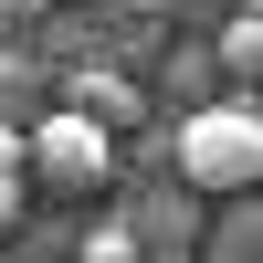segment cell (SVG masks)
Returning <instances> with one entry per match:
<instances>
[{"label":"cell","mask_w":263,"mask_h":263,"mask_svg":"<svg viewBox=\"0 0 263 263\" xmlns=\"http://www.w3.org/2000/svg\"><path fill=\"white\" fill-rule=\"evenodd\" d=\"M21 179L84 200V190L116 179V137H105L95 116H74V105H42V116H21Z\"/></svg>","instance_id":"cell-2"},{"label":"cell","mask_w":263,"mask_h":263,"mask_svg":"<svg viewBox=\"0 0 263 263\" xmlns=\"http://www.w3.org/2000/svg\"><path fill=\"white\" fill-rule=\"evenodd\" d=\"M21 232V168H0V242Z\"/></svg>","instance_id":"cell-8"},{"label":"cell","mask_w":263,"mask_h":263,"mask_svg":"<svg viewBox=\"0 0 263 263\" xmlns=\"http://www.w3.org/2000/svg\"><path fill=\"white\" fill-rule=\"evenodd\" d=\"M147 11H179V0H147Z\"/></svg>","instance_id":"cell-10"},{"label":"cell","mask_w":263,"mask_h":263,"mask_svg":"<svg viewBox=\"0 0 263 263\" xmlns=\"http://www.w3.org/2000/svg\"><path fill=\"white\" fill-rule=\"evenodd\" d=\"M211 63H221V74H242V95L263 84V11H253V0H242L232 21H221V42H211Z\"/></svg>","instance_id":"cell-4"},{"label":"cell","mask_w":263,"mask_h":263,"mask_svg":"<svg viewBox=\"0 0 263 263\" xmlns=\"http://www.w3.org/2000/svg\"><path fill=\"white\" fill-rule=\"evenodd\" d=\"M211 74H221V63H211V42H179V53L158 63V95H168V105H179V116H190V105L211 95Z\"/></svg>","instance_id":"cell-5"},{"label":"cell","mask_w":263,"mask_h":263,"mask_svg":"<svg viewBox=\"0 0 263 263\" xmlns=\"http://www.w3.org/2000/svg\"><path fill=\"white\" fill-rule=\"evenodd\" d=\"M42 11H53V0H0V32H32Z\"/></svg>","instance_id":"cell-9"},{"label":"cell","mask_w":263,"mask_h":263,"mask_svg":"<svg viewBox=\"0 0 263 263\" xmlns=\"http://www.w3.org/2000/svg\"><path fill=\"white\" fill-rule=\"evenodd\" d=\"M84 263H137V232H126V221H116V232H95V242H84Z\"/></svg>","instance_id":"cell-7"},{"label":"cell","mask_w":263,"mask_h":263,"mask_svg":"<svg viewBox=\"0 0 263 263\" xmlns=\"http://www.w3.org/2000/svg\"><path fill=\"white\" fill-rule=\"evenodd\" d=\"M168 168L200 200H263V95H200L168 126Z\"/></svg>","instance_id":"cell-1"},{"label":"cell","mask_w":263,"mask_h":263,"mask_svg":"<svg viewBox=\"0 0 263 263\" xmlns=\"http://www.w3.org/2000/svg\"><path fill=\"white\" fill-rule=\"evenodd\" d=\"M53 105H74V116H95L105 137H137V116H147V95L116 74V63H63V95Z\"/></svg>","instance_id":"cell-3"},{"label":"cell","mask_w":263,"mask_h":263,"mask_svg":"<svg viewBox=\"0 0 263 263\" xmlns=\"http://www.w3.org/2000/svg\"><path fill=\"white\" fill-rule=\"evenodd\" d=\"M253 11H263V0H253Z\"/></svg>","instance_id":"cell-11"},{"label":"cell","mask_w":263,"mask_h":263,"mask_svg":"<svg viewBox=\"0 0 263 263\" xmlns=\"http://www.w3.org/2000/svg\"><path fill=\"white\" fill-rule=\"evenodd\" d=\"M32 105H42V63H32V53H0V116L21 126Z\"/></svg>","instance_id":"cell-6"}]
</instances>
